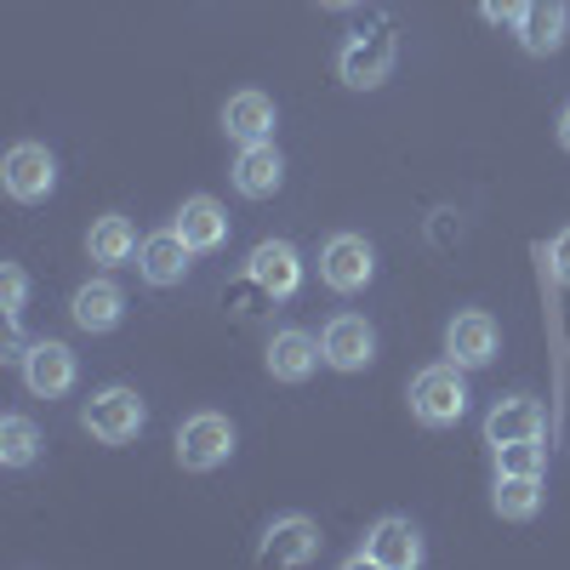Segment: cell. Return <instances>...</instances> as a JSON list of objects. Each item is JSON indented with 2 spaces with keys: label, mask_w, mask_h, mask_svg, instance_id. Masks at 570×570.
<instances>
[{
  "label": "cell",
  "mask_w": 570,
  "mask_h": 570,
  "mask_svg": "<svg viewBox=\"0 0 570 570\" xmlns=\"http://www.w3.org/2000/svg\"><path fill=\"white\" fill-rule=\"evenodd\" d=\"M405 400H411V416H416L422 428H456L462 411H468V376H462L456 360H445V365H422V371L411 376Z\"/></svg>",
  "instance_id": "6da1fadb"
},
{
  "label": "cell",
  "mask_w": 570,
  "mask_h": 570,
  "mask_svg": "<svg viewBox=\"0 0 570 570\" xmlns=\"http://www.w3.org/2000/svg\"><path fill=\"white\" fill-rule=\"evenodd\" d=\"M142 416H149V411H142L137 389H120V383H115V389H98V394L86 400L80 428H86L98 445H131V440L142 434Z\"/></svg>",
  "instance_id": "7a4b0ae2"
},
{
  "label": "cell",
  "mask_w": 570,
  "mask_h": 570,
  "mask_svg": "<svg viewBox=\"0 0 570 570\" xmlns=\"http://www.w3.org/2000/svg\"><path fill=\"white\" fill-rule=\"evenodd\" d=\"M234 456V422L223 411H195L177 428V462L188 473H212Z\"/></svg>",
  "instance_id": "3957f363"
},
{
  "label": "cell",
  "mask_w": 570,
  "mask_h": 570,
  "mask_svg": "<svg viewBox=\"0 0 570 570\" xmlns=\"http://www.w3.org/2000/svg\"><path fill=\"white\" fill-rule=\"evenodd\" d=\"M320 279L343 297L365 292V285L376 279V252H371L365 234H331L325 252H320Z\"/></svg>",
  "instance_id": "277c9868"
},
{
  "label": "cell",
  "mask_w": 570,
  "mask_h": 570,
  "mask_svg": "<svg viewBox=\"0 0 570 570\" xmlns=\"http://www.w3.org/2000/svg\"><path fill=\"white\" fill-rule=\"evenodd\" d=\"M394 58H400V46H394V35L389 29H360L343 52H337V75H343V86H354V91H371V86H383L389 75H394Z\"/></svg>",
  "instance_id": "5b68a950"
},
{
  "label": "cell",
  "mask_w": 570,
  "mask_h": 570,
  "mask_svg": "<svg viewBox=\"0 0 570 570\" xmlns=\"http://www.w3.org/2000/svg\"><path fill=\"white\" fill-rule=\"evenodd\" d=\"M0 177H7V195H12L18 206H40V200L58 188V160H52V149H46V142H12Z\"/></svg>",
  "instance_id": "8992f818"
},
{
  "label": "cell",
  "mask_w": 570,
  "mask_h": 570,
  "mask_svg": "<svg viewBox=\"0 0 570 570\" xmlns=\"http://www.w3.org/2000/svg\"><path fill=\"white\" fill-rule=\"evenodd\" d=\"M354 564H376V570H416L422 564V531L411 525V519L389 513V519H376L365 548L354 553Z\"/></svg>",
  "instance_id": "52a82bcc"
},
{
  "label": "cell",
  "mask_w": 570,
  "mask_h": 570,
  "mask_svg": "<svg viewBox=\"0 0 570 570\" xmlns=\"http://www.w3.org/2000/svg\"><path fill=\"white\" fill-rule=\"evenodd\" d=\"M18 371H23L29 394H40V400H63V394L75 389V376H80V360H75L69 343L40 337V343H29V354H23Z\"/></svg>",
  "instance_id": "ba28073f"
},
{
  "label": "cell",
  "mask_w": 570,
  "mask_h": 570,
  "mask_svg": "<svg viewBox=\"0 0 570 570\" xmlns=\"http://www.w3.org/2000/svg\"><path fill=\"white\" fill-rule=\"evenodd\" d=\"M246 279L257 285L263 297L285 303V297H297V285H303V257L292 240H263L252 257H246Z\"/></svg>",
  "instance_id": "9c48e42d"
},
{
  "label": "cell",
  "mask_w": 570,
  "mask_h": 570,
  "mask_svg": "<svg viewBox=\"0 0 570 570\" xmlns=\"http://www.w3.org/2000/svg\"><path fill=\"white\" fill-rule=\"evenodd\" d=\"M320 348H325V365L331 371H365L376 360V331L360 314H337V320H325Z\"/></svg>",
  "instance_id": "30bf717a"
},
{
  "label": "cell",
  "mask_w": 570,
  "mask_h": 570,
  "mask_svg": "<svg viewBox=\"0 0 570 570\" xmlns=\"http://www.w3.org/2000/svg\"><path fill=\"white\" fill-rule=\"evenodd\" d=\"M188 263H195V246H188L177 228H160V234H149V240L137 246V274L149 285H160V292L188 279Z\"/></svg>",
  "instance_id": "8fae6325"
},
{
  "label": "cell",
  "mask_w": 570,
  "mask_h": 570,
  "mask_svg": "<svg viewBox=\"0 0 570 570\" xmlns=\"http://www.w3.org/2000/svg\"><path fill=\"white\" fill-rule=\"evenodd\" d=\"M497 320L491 314H480V308H468V314H456L451 325H445V354L462 365V371H480V365H491L497 360Z\"/></svg>",
  "instance_id": "7c38bea8"
},
{
  "label": "cell",
  "mask_w": 570,
  "mask_h": 570,
  "mask_svg": "<svg viewBox=\"0 0 570 570\" xmlns=\"http://www.w3.org/2000/svg\"><path fill=\"white\" fill-rule=\"evenodd\" d=\"M314 553H320V525H314L308 513L274 519V525L263 531V548H257L263 564H308Z\"/></svg>",
  "instance_id": "4fadbf2b"
},
{
  "label": "cell",
  "mask_w": 570,
  "mask_h": 570,
  "mask_svg": "<svg viewBox=\"0 0 570 570\" xmlns=\"http://www.w3.org/2000/svg\"><path fill=\"white\" fill-rule=\"evenodd\" d=\"M320 360H325V348L308 337V331H274L268 354H263L274 383H308V376L320 371Z\"/></svg>",
  "instance_id": "5bb4252c"
},
{
  "label": "cell",
  "mask_w": 570,
  "mask_h": 570,
  "mask_svg": "<svg viewBox=\"0 0 570 570\" xmlns=\"http://www.w3.org/2000/svg\"><path fill=\"white\" fill-rule=\"evenodd\" d=\"M513 29H519V46H525L531 58H553L570 35V0H531L525 18Z\"/></svg>",
  "instance_id": "9a60e30c"
},
{
  "label": "cell",
  "mask_w": 570,
  "mask_h": 570,
  "mask_svg": "<svg viewBox=\"0 0 570 570\" xmlns=\"http://www.w3.org/2000/svg\"><path fill=\"white\" fill-rule=\"evenodd\" d=\"M69 314H75L80 331L98 337V331H115L126 320V292H120L115 279H86L80 292H75V303H69Z\"/></svg>",
  "instance_id": "2e32d148"
},
{
  "label": "cell",
  "mask_w": 570,
  "mask_h": 570,
  "mask_svg": "<svg viewBox=\"0 0 570 570\" xmlns=\"http://www.w3.org/2000/svg\"><path fill=\"white\" fill-rule=\"evenodd\" d=\"M279 183H285V160L274 142H246L240 160H234V188H240L246 200H268L279 195Z\"/></svg>",
  "instance_id": "e0dca14e"
},
{
  "label": "cell",
  "mask_w": 570,
  "mask_h": 570,
  "mask_svg": "<svg viewBox=\"0 0 570 570\" xmlns=\"http://www.w3.org/2000/svg\"><path fill=\"white\" fill-rule=\"evenodd\" d=\"M223 131L240 142H268L274 137V98L268 91H234V98L223 104Z\"/></svg>",
  "instance_id": "ac0fdd59"
},
{
  "label": "cell",
  "mask_w": 570,
  "mask_h": 570,
  "mask_svg": "<svg viewBox=\"0 0 570 570\" xmlns=\"http://www.w3.org/2000/svg\"><path fill=\"white\" fill-rule=\"evenodd\" d=\"M485 440L491 445H513V440H542V405L531 394H508L491 405L485 416Z\"/></svg>",
  "instance_id": "d6986e66"
},
{
  "label": "cell",
  "mask_w": 570,
  "mask_h": 570,
  "mask_svg": "<svg viewBox=\"0 0 570 570\" xmlns=\"http://www.w3.org/2000/svg\"><path fill=\"white\" fill-rule=\"evenodd\" d=\"M171 228H177L195 252H223V240H228V212H223L212 195H195V200H183V212H177Z\"/></svg>",
  "instance_id": "ffe728a7"
},
{
  "label": "cell",
  "mask_w": 570,
  "mask_h": 570,
  "mask_svg": "<svg viewBox=\"0 0 570 570\" xmlns=\"http://www.w3.org/2000/svg\"><path fill=\"white\" fill-rule=\"evenodd\" d=\"M86 252H91V263H104V268L131 263V257H137V228H131V217H120V212L98 217V223H91V234H86Z\"/></svg>",
  "instance_id": "44dd1931"
},
{
  "label": "cell",
  "mask_w": 570,
  "mask_h": 570,
  "mask_svg": "<svg viewBox=\"0 0 570 570\" xmlns=\"http://www.w3.org/2000/svg\"><path fill=\"white\" fill-rule=\"evenodd\" d=\"M491 508L502 519H537V508H542V473H497Z\"/></svg>",
  "instance_id": "7402d4cb"
},
{
  "label": "cell",
  "mask_w": 570,
  "mask_h": 570,
  "mask_svg": "<svg viewBox=\"0 0 570 570\" xmlns=\"http://www.w3.org/2000/svg\"><path fill=\"white\" fill-rule=\"evenodd\" d=\"M40 456V428L29 422V416H0V462L7 468H29Z\"/></svg>",
  "instance_id": "603a6c76"
},
{
  "label": "cell",
  "mask_w": 570,
  "mask_h": 570,
  "mask_svg": "<svg viewBox=\"0 0 570 570\" xmlns=\"http://www.w3.org/2000/svg\"><path fill=\"white\" fill-rule=\"evenodd\" d=\"M491 451H497V473H542L537 440H513V445H491Z\"/></svg>",
  "instance_id": "cb8c5ba5"
},
{
  "label": "cell",
  "mask_w": 570,
  "mask_h": 570,
  "mask_svg": "<svg viewBox=\"0 0 570 570\" xmlns=\"http://www.w3.org/2000/svg\"><path fill=\"white\" fill-rule=\"evenodd\" d=\"M0 297H7V320L18 325V320H23V303H29V279H23V268H18V263L0 268Z\"/></svg>",
  "instance_id": "d4e9b609"
},
{
  "label": "cell",
  "mask_w": 570,
  "mask_h": 570,
  "mask_svg": "<svg viewBox=\"0 0 570 570\" xmlns=\"http://www.w3.org/2000/svg\"><path fill=\"white\" fill-rule=\"evenodd\" d=\"M525 7H531V0H480V12H485V23H519V18H525Z\"/></svg>",
  "instance_id": "484cf974"
},
{
  "label": "cell",
  "mask_w": 570,
  "mask_h": 570,
  "mask_svg": "<svg viewBox=\"0 0 570 570\" xmlns=\"http://www.w3.org/2000/svg\"><path fill=\"white\" fill-rule=\"evenodd\" d=\"M548 257H553V274L570 285V228H559L553 234V246H548Z\"/></svg>",
  "instance_id": "4316f807"
},
{
  "label": "cell",
  "mask_w": 570,
  "mask_h": 570,
  "mask_svg": "<svg viewBox=\"0 0 570 570\" xmlns=\"http://www.w3.org/2000/svg\"><path fill=\"white\" fill-rule=\"evenodd\" d=\"M559 142H564V149H570V109L559 115Z\"/></svg>",
  "instance_id": "83f0119b"
},
{
  "label": "cell",
  "mask_w": 570,
  "mask_h": 570,
  "mask_svg": "<svg viewBox=\"0 0 570 570\" xmlns=\"http://www.w3.org/2000/svg\"><path fill=\"white\" fill-rule=\"evenodd\" d=\"M320 7H331V12H343V7H360V0H320Z\"/></svg>",
  "instance_id": "f1b7e54d"
}]
</instances>
